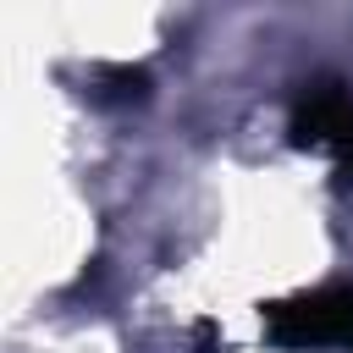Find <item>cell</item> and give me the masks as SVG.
<instances>
[{
	"mask_svg": "<svg viewBox=\"0 0 353 353\" xmlns=\"http://www.w3.org/2000/svg\"><path fill=\"white\" fill-rule=\"evenodd\" d=\"M292 138L303 149L336 154V171L353 182V94L336 77H309L292 99Z\"/></svg>",
	"mask_w": 353,
	"mask_h": 353,
	"instance_id": "obj_2",
	"label": "cell"
},
{
	"mask_svg": "<svg viewBox=\"0 0 353 353\" xmlns=\"http://www.w3.org/2000/svg\"><path fill=\"white\" fill-rule=\"evenodd\" d=\"M265 331L281 347H342L353 353V281H325L265 303Z\"/></svg>",
	"mask_w": 353,
	"mask_h": 353,
	"instance_id": "obj_1",
	"label": "cell"
}]
</instances>
